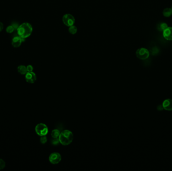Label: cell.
<instances>
[{
  "mask_svg": "<svg viewBox=\"0 0 172 171\" xmlns=\"http://www.w3.org/2000/svg\"><path fill=\"white\" fill-rule=\"evenodd\" d=\"M32 31V27L28 23H24L21 24L17 29L18 36L25 39L31 35Z\"/></svg>",
  "mask_w": 172,
  "mask_h": 171,
  "instance_id": "6da1fadb",
  "label": "cell"
},
{
  "mask_svg": "<svg viewBox=\"0 0 172 171\" xmlns=\"http://www.w3.org/2000/svg\"><path fill=\"white\" fill-rule=\"evenodd\" d=\"M74 135L72 132L69 130H64L60 133L59 139L60 144L64 145H67L72 142Z\"/></svg>",
  "mask_w": 172,
  "mask_h": 171,
  "instance_id": "7a4b0ae2",
  "label": "cell"
},
{
  "mask_svg": "<svg viewBox=\"0 0 172 171\" xmlns=\"http://www.w3.org/2000/svg\"><path fill=\"white\" fill-rule=\"evenodd\" d=\"M35 130L36 133L40 137L47 135L48 132V127L43 123H38V125H36Z\"/></svg>",
  "mask_w": 172,
  "mask_h": 171,
  "instance_id": "3957f363",
  "label": "cell"
},
{
  "mask_svg": "<svg viewBox=\"0 0 172 171\" xmlns=\"http://www.w3.org/2000/svg\"><path fill=\"white\" fill-rule=\"evenodd\" d=\"M136 55L140 59L145 60L150 56V52L146 48H140L136 51Z\"/></svg>",
  "mask_w": 172,
  "mask_h": 171,
  "instance_id": "277c9868",
  "label": "cell"
},
{
  "mask_svg": "<svg viewBox=\"0 0 172 171\" xmlns=\"http://www.w3.org/2000/svg\"><path fill=\"white\" fill-rule=\"evenodd\" d=\"M62 20L64 24L67 27L74 25L75 23V19L74 16L70 14H65L62 17Z\"/></svg>",
  "mask_w": 172,
  "mask_h": 171,
  "instance_id": "5b68a950",
  "label": "cell"
},
{
  "mask_svg": "<svg viewBox=\"0 0 172 171\" xmlns=\"http://www.w3.org/2000/svg\"><path fill=\"white\" fill-rule=\"evenodd\" d=\"M61 160H62V156L59 152H52L49 156V161L52 164H58Z\"/></svg>",
  "mask_w": 172,
  "mask_h": 171,
  "instance_id": "8992f818",
  "label": "cell"
},
{
  "mask_svg": "<svg viewBox=\"0 0 172 171\" xmlns=\"http://www.w3.org/2000/svg\"><path fill=\"white\" fill-rule=\"evenodd\" d=\"M36 76L34 72H27L25 74V79L26 81L29 83H34L36 81Z\"/></svg>",
  "mask_w": 172,
  "mask_h": 171,
  "instance_id": "52a82bcc",
  "label": "cell"
},
{
  "mask_svg": "<svg viewBox=\"0 0 172 171\" xmlns=\"http://www.w3.org/2000/svg\"><path fill=\"white\" fill-rule=\"evenodd\" d=\"M25 39L22 38L20 36H15L12 39V45L15 48H18L21 46L22 42L24 41Z\"/></svg>",
  "mask_w": 172,
  "mask_h": 171,
  "instance_id": "ba28073f",
  "label": "cell"
},
{
  "mask_svg": "<svg viewBox=\"0 0 172 171\" xmlns=\"http://www.w3.org/2000/svg\"><path fill=\"white\" fill-rule=\"evenodd\" d=\"M162 106L164 110L167 111H172V99H167L163 103Z\"/></svg>",
  "mask_w": 172,
  "mask_h": 171,
  "instance_id": "9c48e42d",
  "label": "cell"
},
{
  "mask_svg": "<svg viewBox=\"0 0 172 171\" xmlns=\"http://www.w3.org/2000/svg\"><path fill=\"white\" fill-rule=\"evenodd\" d=\"M163 36L165 39L167 40H172V27L166 28L163 31Z\"/></svg>",
  "mask_w": 172,
  "mask_h": 171,
  "instance_id": "30bf717a",
  "label": "cell"
},
{
  "mask_svg": "<svg viewBox=\"0 0 172 171\" xmlns=\"http://www.w3.org/2000/svg\"><path fill=\"white\" fill-rule=\"evenodd\" d=\"M18 71L19 73L21 74L22 75H24L26 74L27 72V68L26 66H24V65H20L18 67Z\"/></svg>",
  "mask_w": 172,
  "mask_h": 171,
  "instance_id": "8fae6325",
  "label": "cell"
},
{
  "mask_svg": "<svg viewBox=\"0 0 172 171\" xmlns=\"http://www.w3.org/2000/svg\"><path fill=\"white\" fill-rule=\"evenodd\" d=\"M163 16L166 17H170L172 15V9L171 8H166L164 9L163 12Z\"/></svg>",
  "mask_w": 172,
  "mask_h": 171,
  "instance_id": "7c38bea8",
  "label": "cell"
},
{
  "mask_svg": "<svg viewBox=\"0 0 172 171\" xmlns=\"http://www.w3.org/2000/svg\"><path fill=\"white\" fill-rule=\"evenodd\" d=\"M168 27V25L165 23H161L158 26V30L161 32H163L166 28Z\"/></svg>",
  "mask_w": 172,
  "mask_h": 171,
  "instance_id": "4fadbf2b",
  "label": "cell"
},
{
  "mask_svg": "<svg viewBox=\"0 0 172 171\" xmlns=\"http://www.w3.org/2000/svg\"><path fill=\"white\" fill-rule=\"evenodd\" d=\"M60 132L57 129H54L52 130L51 133V135L52 138H59V136L60 135Z\"/></svg>",
  "mask_w": 172,
  "mask_h": 171,
  "instance_id": "5bb4252c",
  "label": "cell"
},
{
  "mask_svg": "<svg viewBox=\"0 0 172 171\" xmlns=\"http://www.w3.org/2000/svg\"><path fill=\"white\" fill-rule=\"evenodd\" d=\"M69 32L70 34L72 35L76 34L77 32V28L74 25L69 27Z\"/></svg>",
  "mask_w": 172,
  "mask_h": 171,
  "instance_id": "9a60e30c",
  "label": "cell"
},
{
  "mask_svg": "<svg viewBox=\"0 0 172 171\" xmlns=\"http://www.w3.org/2000/svg\"><path fill=\"white\" fill-rule=\"evenodd\" d=\"M14 30H15V29H14V28L13 27L12 25H10V26L7 27V28H6V32L8 33H10V34L13 32Z\"/></svg>",
  "mask_w": 172,
  "mask_h": 171,
  "instance_id": "2e32d148",
  "label": "cell"
},
{
  "mask_svg": "<svg viewBox=\"0 0 172 171\" xmlns=\"http://www.w3.org/2000/svg\"><path fill=\"white\" fill-rule=\"evenodd\" d=\"M5 162L2 159H0V170L3 169L5 168Z\"/></svg>",
  "mask_w": 172,
  "mask_h": 171,
  "instance_id": "e0dca14e",
  "label": "cell"
},
{
  "mask_svg": "<svg viewBox=\"0 0 172 171\" xmlns=\"http://www.w3.org/2000/svg\"><path fill=\"white\" fill-rule=\"evenodd\" d=\"M40 142L42 144H46L47 141V137H46V135L42 136L41 138H40Z\"/></svg>",
  "mask_w": 172,
  "mask_h": 171,
  "instance_id": "ac0fdd59",
  "label": "cell"
},
{
  "mask_svg": "<svg viewBox=\"0 0 172 171\" xmlns=\"http://www.w3.org/2000/svg\"><path fill=\"white\" fill-rule=\"evenodd\" d=\"M52 143L53 145H57L59 142V138H53L52 141Z\"/></svg>",
  "mask_w": 172,
  "mask_h": 171,
  "instance_id": "d6986e66",
  "label": "cell"
},
{
  "mask_svg": "<svg viewBox=\"0 0 172 171\" xmlns=\"http://www.w3.org/2000/svg\"><path fill=\"white\" fill-rule=\"evenodd\" d=\"M26 68H27V72H32V71H33V66H32V65H28L27 66H26Z\"/></svg>",
  "mask_w": 172,
  "mask_h": 171,
  "instance_id": "ffe728a7",
  "label": "cell"
},
{
  "mask_svg": "<svg viewBox=\"0 0 172 171\" xmlns=\"http://www.w3.org/2000/svg\"><path fill=\"white\" fill-rule=\"evenodd\" d=\"M12 26L14 28V29H17L19 27V25H18V24L16 22H14L12 24Z\"/></svg>",
  "mask_w": 172,
  "mask_h": 171,
  "instance_id": "44dd1931",
  "label": "cell"
},
{
  "mask_svg": "<svg viewBox=\"0 0 172 171\" xmlns=\"http://www.w3.org/2000/svg\"><path fill=\"white\" fill-rule=\"evenodd\" d=\"M4 29V25L2 22H0V32H2Z\"/></svg>",
  "mask_w": 172,
  "mask_h": 171,
  "instance_id": "7402d4cb",
  "label": "cell"
},
{
  "mask_svg": "<svg viewBox=\"0 0 172 171\" xmlns=\"http://www.w3.org/2000/svg\"><path fill=\"white\" fill-rule=\"evenodd\" d=\"M171 9H172V8H171Z\"/></svg>",
  "mask_w": 172,
  "mask_h": 171,
  "instance_id": "603a6c76",
  "label": "cell"
}]
</instances>
